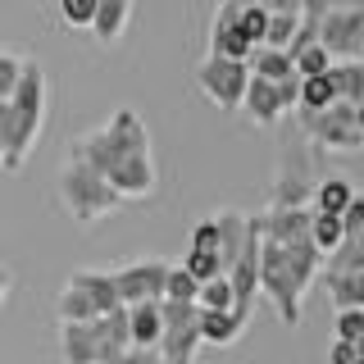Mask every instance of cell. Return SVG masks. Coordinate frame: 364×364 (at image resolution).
<instances>
[{
    "mask_svg": "<svg viewBox=\"0 0 364 364\" xmlns=\"http://www.w3.org/2000/svg\"><path fill=\"white\" fill-rule=\"evenodd\" d=\"M5 105H9V119H14V173H18L23 159L32 155V146L41 136V123H46V68L37 60H23L18 87Z\"/></svg>",
    "mask_w": 364,
    "mask_h": 364,
    "instance_id": "3957f363",
    "label": "cell"
},
{
    "mask_svg": "<svg viewBox=\"0 0 364 364\" xmlns=\"http://www.w3.org/2000/svg\"><path fill=\"white\" fill-rule=\"evenodd\" d=\"M60 18L68 28H91L96 18V0H60Z\"/></svg>",
    "mask_w": 364,
    "mask_h": 364,
    "instance_id": "d6a6232c",
    "label": "cell"
},
{
    "mask_svg": "<svg viewBox=\"0 0 364 364\" xmlns=\"http://www.w3.org/2000/svg\"><path fill=\"white\" fill-rule=\"evenodd\" d=\"M223 5H237V9H264V0H223Z\"/></svg>",
    "mask_w": 364,
    "mask_h": 364,
    "instance_id": "b9f144b4",
    "label": "cell"
},
{
    "mask_svg": "<svg viewBox=\"0 0 364 364\" xmlns=\"http://www.w3.org/2000/svg\"><path fill=\"white\" fill-rule=\"evenodd\" d=\"M296 28H301V14H269V28H264V46L273 50H287Z\"/></svg>",
    "mask_w": 364,
    "mask_h": 364,
    "instance_id": "f1b7e54d",
    "label": "cell"
},
{
    "mask_svg": "<svg viewBox=\"0 0 364 364\" xmlns=\"http://www.w3.org/2000/svg\"><path fill=\"white\" fill-rule=\"evenodd\" d=\"M333 337L346 341V346H355V355L364 360V310H337V318H333Z\"/></svg>",
    "mask_w": 364,
    "mask_h": 364,
    "instance_id": "4316f807",
    "label": "cell"
},
{
    "mask_svg": "<svg viewBox=\"0 0 364 364\" xmlns=\"http://www.w3.org/2000/svg\"><path fill=\"white\" fill-rule=\"evenodd\" d=\"M314 173H310V155H296L282 151V164L273 173V196H269V210H310V196H314Z\"/></svg>",
    "mask_w": 364,
    "mask_h": 364,
    "instance_id": "ba28073f",
    "label": "cell"
},
{
    "mask_svg": "<svg viewBox=\"0 0 364 364\" xmlns=\"http://www.w3.org/2000/svg\"><path fill=\"white\" fill-rule=\"evenodd\" d=\"M301 132L310 136L314 151H355L364 146V109L355 105H328V109H301Z\"/></svg>",
    "mask_w": 364,
    "mask_h": 364,
    "instance_id": "5b68a950",
    "label": "cell"
},
{
    "mask_svg": "<svg viewBox=\"0 0 364 364\" xmlns=\"http://www.w3.org/2000/svg\"><path fill=\"white\" fill-rule=\"evenodd\" d=\"M132 23V0H96V18H91V32H96L100 46H114L128 32Z\"/></svg>",
    "mask_w": 364,
    "mask_h": 364,
    "instance_id": "2e32d148",
    "label": "cell"
},
{
    "mask_svg": "<svg viewBox=\"0 0 364 364\" xmlns=\"http://www.w3.org/2000/svg\"><path fill=\"white\" fill-rule=\"evenodd\" d=\"M273 87H278V105L282 109H296V100H301V77H282V82H273Z\"/></svg>",
    "mask_w": 364,
    "mask_h": 364,
    "instance_id": "74e56055",
    "label": "cell"
},
{
    "mask_svg": "<svg viewBox=\"0 0 364 364\" xmlns=\"http://www.w3.org/2000/svg\"><path fill=\"white\" fill-rule=\"evenodd\" d=\"M55 310H60V323H96V318H100V314H96V305H91L77 287H68V282H64L60 305H55Z\"/></svg>",
    "mask_w": 364,
    "mask_h": 364,
    "instance_id": "d4e9b609",
    "label": "cell"
},
{
    "mask_svg": "<svg viewBox=\"0 0 364 364\" xmlns=\"http://www.w3.org/2000/svg\"><path fill=\"white\" fill-rule=\"evenodd\" d=\"M182 269H187L196 282H210V278H219V273H223V259L214 255V250H187Z\"/></svg>",
    "mask_w": 364,
    "mask_h": 364,
    "instance_id": "f546056e",
    "label": "cell"
},
{
    "mask_svg": "<svg viewBox=\"0 0 364 364\" xmlns=\"http://www.w3.org/2000/svg\"><path fill=\"white\" fill-rule=\"evenodd\" d=\"M214 228H219V259H223V273H228V264H232L237 255H242V246L250 242V214H242V210H219L214 214Z\"/></svg>",
    "mask_w": 364,
    "mask_h": 364,
    "instance_id": "4fadbf2b",
    "label": "cell"
},
{
    "mask_svg": "<svg viewBox=\"0 0 364 364\" xmlns=\"http://www.w3.org/2000/svg\"><path fill=\"white\" fill-rule=\"evenodd\" d=\"M259 291L269 296V305L278 310V318L287 328H296L301 323V314H305V282H301V273H296L291 264H287V255H282V246L278 242H264L259 237Z\"/></svg>",
    "mask_w": 364,
    "mask_h": 364,
    "instance_id": "277c9868",
    "label": "cell"
},
{
    "mask_svg": "<svg viewBox=\"0 0 364 364\" xmlns=\"http://www.w3.org/2000/svg\"><path fill=\"white\" fill-rule=\"evenodd\" d=\"M364 0H301V18H323V14H333V9H360Z\"/></svg>",
    "mask_w": 364,
    "mask_h": 364,
    "instance_id": "e575fe53",
    "label": "cell"
},
{
    "mask_svg": "<svg viewBox=\"0 0 364 364\" xmlns=\"http://www.w3.org/2000/svg\"><path fill=\"white\" fill-rule=\"evenodd\" d=\"M328 364H360V355H355V346H346V341H328Z\"/></svg>",
    "mask_w": 364,
    "mask_h": 364,
    "instance_id": "ab89813d",
    "label": "cell"
},
{
    "mask_svg": "<svg viewBox=\"0 0 364 364\" xmlns=\"http://www.w3.org/2000/svg\"><path fill=\"white\" fill-rule=\"evenodd\" d=\"M350 200H355V187H350L346 178H318L314 196H310V210L314 214H341Z\"/></svg>",
    "mask_w": 364,
    "mask_h": 364,
    "instance_id": "44dd1931",
    "label": "cell"
},
{
    "mask_svg": "<svg viewBox=\"0 0 364 364\" xmlns=\"http://www.w3.org/2000/svg\"><path fill=\"white\" fill-rule=\"evenodd\" d=\"M119 364H164V360H159L155 346H128V350L119 355Z\"/></svg>",
    "mask_w": 364,
    "mask_h": 364,
    "instance_id": "f35d334b",
    "label": "cell"
},
{
    "mask_svg": "<svg viewBox=\"0 0 364 364\" xmlns=\"http://www.w3.org/2000/svg\"><path fill=\"white\" fill-rule=\"evenodd\" d=\"M191 250H214V255H219V228H214V214L191 228Z\"/></svg>",
    "mask_w": 364,
    "mask_h": 364,
    "instance_id": "d590c367",
    "label": "cell"
},
{
    "mask_svg": "<svg viewBox=\"0 0 364 364\" xmlns=\"http://www.w3.org/2000/svg\"><path fill=\"white\" fill-rule=\"evenodd\" d=\"M68 287H77L87 296L91 305H96V314H109V310H119V287H114V273H100V269H77L73 278H68Z\"/></svg>",
    "mask_w": 364,
    "mask_h": 364,
    "instance_id": "9a60e30c",
    "label": "cell"
},
{
    "mask_svg": "<svg viewBox=\"0 0 364 364\" xmlns=\"http://www.w3.org/2000/svg\"><path fill=\"white\" fill-rule=\"evenodd\" d=\"M337 219H341V228H346V232H360V228H364V191H355V200H350L346 210L337 214Z\"/></svg>",
    "mask_w": 364,
    "mask_h": 364,
    "instance_id": "8d00e7d4",
    "label": "cell"
},
{
    "mask_svg": "<svg viewBox=\"0 0 364 364\" xmlns=\"http://www.w3.org/2000/svg\"><path fill=\"white\" fill-rule=\"evenodd\" d=\"M328 77H333V91H337L341 105L364 109V64L360 60H333Z\"/></svg>",
    "mask_w": 364,
    "mask_h": 364,
    "instance_id": "ac0fdd59",
    "label": "cell"
},
{
    "mask_svg": "<svg viewBox=\"0 0 364 364\" xmlns=\"http://www.w3.org/2000/svg\"><path fill=\"white\" fill-rule=\"evenodd\" d=\"M310 242H314L318 255L328 259L341 242H346V228H341L337 214H314V210H310Z\"/></svg>",
    "mask_w": 364,
    "mask_h": 364,
    "instance_id": "603a6c76",
    "label": "cell"
},
{
    "mask_svg": "<svg viewBox=\"0 0 364 364\" xmlns=\"http://www.w3.org/2000/svg\"><path fill=\"white\" fill-rule=\"evenodd\" d=\"M242 109H246V119H250V123H259V128H273V123L287 114V109L278 105V87L264 82V77H250V82H246Z\"/></svg>",
    "mask_w": 364,
    "mask_h": 364,
    "instance_id": "5bb4252c",
    "label": "cell"
},
{
    "mask_svg": "<svg viewBox=\"0 0 364 364\" xmlns=\"http://www.w3.org/2000/svg\"><path fill=\"white\" fill-rule=\"evenodd\" d=\"M200 310H232V287H228V278L219 273V278L200 282V296H196Z\"/></svg>",
    "mask_w": 364,
    "mask_h": 364,
    "instance_id": "4dcf8cb0",
    "label": "cell"
},
{
    "mask_svg": "<svg viewBox=\"0 0 364 364\" xmlns=\"http://www.w3.org/2000/svg\"><path fill=\"white\" fill-rule=\"evenodd\" d=\"M196 296H200V282L191 278L182 264H168V278H164V301H173V305H196Z\"/></svg>",
    "mask_w": 364,
    "mask_h": 364,
    "instance_id": "484cf974",
    "label": "cell"
},
{
    "mask_svg": "<svg viewBox=\"0 0 364 364\" xmlns=\"http://www.w3.org/2000/svg\"><path fill=\"white\" fill-rule=\"evenodd\" d=\"M291 68H296V77H318V73H328L333 68V55L323 50V46H301V50L291 55Z\"/></svg>",
    "mask_w": 364,
    "mask_h": 364,
    "instance_id": "83f0119b",
    "label": "cell"
},
{
    "mask_svg": "<svg viewBox=\"0 0 364 364\" xmlns=\"http://www.w3.org/2000/svg\"><path fill=\"white\" fill-rule=\"evenodd\" d=\"M60 355H64V364H96L100 360V328L96 323H60Z\"/></svg>",
    "mask_w": 364,
    "mask_h": 364,
    "instance_id": "7c38bea8",
    "label": "cell"
},
{
    "mask_svg": "<svg viewBox=\"0 0 364 364\" xmlns=\"http://www.w3.org/2000/svg\"><path fill=\"white\" fill-rule=\"evenodd\" d=\"M68 159H82L87 168H96L123 200H146L159 182L155 159H151V132H146L141 114L128 105L114 109L100 128L77 136L68 146Z\"/></svg>",
    "mask_w": 364,
    "mask_h": 364,
    "instance_id": "6da1fadb",
    "label": "cell"
},
{
    "mask_svg": "<svg viewBox=\"0 0 364 364\" xmlns=\"http://www.w3.org/2000/svg\"><path fill=\"white\" fill-rule=\"evenodd\" d=\"M318 46L333 60H360L364 55V5L360 9H333L318 18Z\"/></svg>",
    "mask_w": 364,
    "mask_h": 364,
    "instance_id": "9c48e42d",
    "label": "cell"
},
{
    "mask_svg": "<svg viewBox=\"0 0 364 364\" xmlns=\"http://www.w3.org/2000/svg\"><path fill=\"white\" fill-rule=\"evenodd\" d=\"M246 82H250V68L242 60H219V55H205L196 64V87L210 105L219 109H242V96H246Z\"/></svg>",
    "mask_w": 364,
    "mask_h": 364,
    "instance_id": "52a82bcc",
    "label": "cell"
},
{
    "mask_svg": "<svg viewBox=\"0 0 364 364\" xmlns=\"http://www.w3.org/2000/svg\"><path fill=\"white\" fill-rule=\"evenodd\" d=\"M237 28H242V37L250 41V50H255V46H264L269 9H237Z\"/></svg>",
    "mask_w": 364,
    "mask_h": 364,
    "instance_id": "1f68e13d",
    "label": "cell"
},
{
    "mask_svg": "<svg viewBox=\"0 0 364 364\" xmlns=\"http://www.w3.org/2000/svg\"><path fill=\"white\" fill-rule=\"evenodd\" d=\"M55 191H60V205L68 210V219L82 223V228L109 219V214L123 205L119 191H114L109 182L96 173V168H87L82 159H68V164L60 168V182H55Z\"/></svg>",
    "mask_w": 364,
    "mask_h": 364,
    "instance_id": "7a4b0ae2",
    "label": "cell"
},
{
    "mask_svg": "<svg viewBox=\"0 0 364 364\" xmlns=\"http://www.w3.org/2000/svg\"><path fill=\"white\" fill-rule=\"evenodd\" d=\"M246 328V314L237 310H200V341L210 346H232Z\"/></svg>",
    "mask_w": 364,
    "mask_h": 364,
    "instance_id": "e0dca14e",
    "label": "cell"
},
{
    "mask_svg": "<svg viewBox=\"0 0 364 364\" xmlns=\"http://www.w3.org/2000/svg\"><path fill=\"white\" fill-rule=\"evenodd\" d=\"M210 55H219V60H242L250 55V41L242 37V28H237V5H219L214 9V23H210Z\"/></svg>",
    "mask_w": 364,
    "mask_h": 364,
    "instance_id": "8fae6325",
    "label": "cell"
},
{
    "mask_svg": "<svg viewBox=\"0 0 364 364\" xmlns=\"http://www.w3.org/2000/svg\"><path fill=\"white\" fill-rule=\"evenodd\" d=\"M159 333H164V314H159V301L128 305V337H132V346H159Z\"/></svg>",
    "mask_w": 364,
    "mask_h": 364,
    "instance_id": "d6986e66",
    "label": "cell"
},
{
    "mask_svg": "<svg viewBox=\"0 0 364 364\" xmlns=\"http://www.w3.org/2000/svg\"><path fill=\"white\" fill-rule=\"evenodd\" d=\"M269 14H301V0H264Z\"/></svg>",
    "mask_w": 364,
    "mask_h": 364,
    "instance_id": "60d3db41",
    "label": "cell"
},
{
    "mask_svg": "<svg viewBox=\"0 0 364 364\" xmlns=\"http://www.w3.org/2000/svg\"><path fill=\"white\" fill-rule=\"evenodd\" d=\"M246 68L250 77H264V82H282V77H291V55L287 50H273V46H255V50L246 55Z\"/></svg>",
    "mask_w": 364,
    "mask_h": 364,
    "instance_id": "ffe728a7",
    "label": "cell"
},
{
    "mask_svg": "<svg viewBox=\"0 0 364 364\" xmlns=\"http://www.w3.org/2000/svg\"><path fill=\"white\" fill-rule=\"evenodd\" d=\"M360 364H364V360H360Z\"/></svg>",
    "mask_w": 364,
    "mask_h": 364,
    "instance_id": "f6af8a7d",
    "label": "cell"
},
{
    "mask_svg": "<svg viewBox=\"0 0 364 364\" xmlns=\"http://www.w3.org/2000/svg\"><path fill=\"white\" fill-rule=\"evenodd\" d=\"M328 105H337V91H333V77L328 73H318V77H301V100H296V109H328Z\"/></svg>",
    "mask_w": 364,
    "mask_h": 364,
    "instance_id": "cb8c5ba5",
    "label": "cell"
},
{
    "mask_svg": "<svg viewBox=\"0 0 364 364\" xmlns=\"http://www.w3.org/2000/svg\"><path fill=\"white\" fill-rule=\"evenodd\" d=\"M164 278H168L164 259H136V264L114 269V287H119V301L123 305L164 301Z\"/></svg>",
    "mask_w": 364,
    "mask_h": 364,
    "instance_id": "30bf717a",
    "label": "cell"
},
{
    "mask_svg": "<svg viewBox=\"0 0 364 364\" xmlns=\"http://www.w3.org/2000/svg\"><path fill=\"white\" fill-rule=\"evenodd\" d=\"M5 291H9V269L0 264V301H5Z\"/></svg>",
    "mask_w": 364,
    "mask_h": 364,
    "instance_id": "7bdbcfd3",
    "label": "cell"
},
{
    "mask_svg": "<svg viewBox=\"0 0 364 364\" xmlns=\"http://www.w3.org/2000/svg\"><path fill=\"white\" fill-rule=\"evenodd\" d=\"M159 314H164V333H159V360L164 364H196L200 341V305H173L159 301Z\"/></svg>",
    "mask_w": 364,
    "mask_h": 364,
    "instance_id": "8992f818",
    "label": "cell"
},
{
    "mask_svg": "<svg viewBox=\"0 0 364 364\" xmlns=\"http://www.w3.org/2000/svg\"><path fill=\"white\" fill-rule=\"evenodd\" d=\"M18 73H23V60H18V55H5V50H0V100L14 96Z\"/></svg>",
    "mask_w": 364,
    "mask_h": 364,
    "instance_id": "836d02e7",
    "label": "cell"
},
{
    "mask_svg": "<svg viewBox=\"0 0 364 364\" xmlns=\"http://www.w3.org/2000/svg\"><path fill=\"white\" fill-rule=\"evenodd\" d=\"M360 64H364V55H360Z\"/></svg>",
    "mask_w": 364,
    "mask_h": 364,
    "instance_id": "ee69618b",
    "label": "cell"
},
{
    "mask_svg": "<svg viewBox=\"0 0 364 364\" xmlns=\"http://www.w3.org/2000/svg\"><path fill=\"white\" fill-rule=\"evenodd\" d=\"M337 310H364V273H323Z\"/></svg>",
    "mask_w": 364,
    "mask_h": 364,
    "instance_id": "7402d4cb",
    "label": "cell"
}]
</instances>
